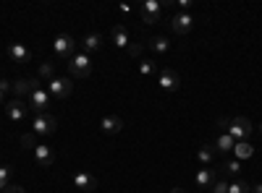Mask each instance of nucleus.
Wrapping results in <instances>:
<instances>
[{"instance_id":"14","label":"nucleus","mask_w":262,"mask_h":193,"mask_svg":"<svg viewBox=\"0 0 262 193\" xmlns=\"http://www.w3.org/2000/svg\"><path fill=\"white\" fill-rule=\"evenodd\" d=\"M34 162H37L39 167H53L55 152H53L48 144H37V146H34Z\"/></svg>"},{"instance_id":"3","label":"nucleus","mask_w":262,"mask_h":193,"mask_svg":"<svg viewBox=\"0 0 262 193\" xmlns=\"http://www.w3.org/2000/svg\"><path fill=\"white\" fill-rule=\"evenodd\" d=\"M71 92H74V84H71L69 76H55L53 81H48V94H50L53 99H58V102L69 99Z\"/></svg>"},{"instance_id":"2","label":"nucleus","mask_w":262,"mask_h":193,"mask_svg":"<svg viewBox=\"0 0 262 193\" xmlns=\"http://www.w3.org/2000/svg\"><path fill=\"white\" fill-rule=\"evenodd\" d=\"M53 52H55V58H60V60L69 63V60L76 55V42H74V37H71V34H58V37L53 39Z\"/></svg>"},{"instance_id":"32","label":"nucleus","mask_w":262,"mask_h":193,"mask_svg":"<svg viewBox=\"0 0 262 193\" xmlns=\"http://www.w3.org/2000/svg\"><path fill=\"white\" fill-rule=\"evenodd\" d=\"M3 193H24V188H21V185H8Z\"/></svg>"},{"instance_id":"20","label":"nucleus","mask_w":262,"mask_h":193,"mask_svg":"<svg viewBox=\"0 0 262 193\" xmlns=\"http://www.w3.org/2000/svg\"><path fill=\"white\" fill-rule=\"evenodd\" d=\"M100 47H102V34L95 32V34H86V37H84V52H86V55L97 52Z\"/></svg>"},{"instance_id":"12","label":"nucleus","mask_w":262,"mask_h":193,"mask_svg":"<svg viewBox=\"0 0 262 193\" xmlns=\"http://www.w3.org/2000/svg\"><path fill=\"white\" fill-rule=\"evenodd\" d=\"M27 113H29V104H27L24 99H11V102H6V115H8L11 123L24 120Z\"/></svg>"},{"instance_id":"27","label":"nucleus","mask_w":262,"mask_h":193,"mask_svg":"<svg viewBox=\"0 0 262 193\" xmlns=\"http://www.w3.org/2000/svg\"><path fill=\"white\" fill-rule=\"evenodd\" d=\"M228 193H249V183L233 180V183H228Z\"/></svg>"},{"instance_id":"24","label":"nucleus","mask_w":262,"mask_h":193,"mask_svg":"<svg viewBox=\"0 0 262 193\" xmlns=\"http://www.w3.org/2000/svg\"><path fill=\"white\" fill-rule=\"evenodd\" d=\"M11 173H13V170L8 164H0V193L11 185Z\"/></svg>"},{"instance_id":"26","label":"nucleus","mask_w":262,"mask_h":193,"mask_svg":"<svg viewBox=\"0 0 262 193\" xmlns=\"http://www.w3.org/2000/svg\"><path fill=\"white\" fill-rule=\"evenodd\" d=\"M21 146H24V149H32V152H34V146H37V133H34V131H27L24 136H21Z\"/></svg>"},{"instance_id":"9","label":"nucleus","mask_w":262,"mask_h":193,"mask_svg":"<svg viewBox=\"0 0 262 193\" xmlns=\"http://www.w3.org/2000/svg\"><path fill=\"white\" fill-rule=\"evenodd\" d=\"M139 11H142V21H144V24H158L160 16H163V3H160V0H144Z\"/></svg>"},{"instance_id":"16","label":"nucleus","mask_w":262,"mask_h":193,"mask_svg":"<svg viewBox=\"0 0 262 193\" xmlns=\"http://www.w3.org/2000/svg\"><path fill=\"white\" fill-rule=\"evenodd\" d=\"M111 42H113L116 47H121V50H126V47L131 45V37H128V32H126L123 24H118V26L111 29Z\"/></svg>"},{"instance_id":"21","label":"nucleus","mask_w":262,"mask_h":193,"mask_svg":"<svg viewBox=\"0 0 262 193\" xmlns=\"http://www.w3.org/2000/svg\"><path fill=\"white\" fill-rule=\"evenodd\" d=\"M149 50L155 52V55H165V52L170 50L168 37H152V39H149Z\"/></svg>"},{"instance_id":"11","label":"nucleus","mask_w":262,"mask_h":193,"mask_svg":"<svg viewBox=\"0 0 262 193\" xmlns=\"http://www.w3.org/2000/svg\"><path fill=\"white\" fill-rule=\"evenodd\" d=\"M71 183H74V188H79V190H84V193L97 190V178H95L92 173H86V170H76L74 178H71Z\"/></svg>"},{"instance_id":"8","label":"nucleus","mask_w":262,"mask_h":193,"mask_svg":"<svg viewBox=\"0 0 262 193\" xmlns=\"http://www.w3.org/2000/svg\"><path fill=\"white\" fill-rule=\"evenodd\" d=\"M27 104H29V113H34V115H42V113H48V104H50V94H48V89H37L29 99H27Z\"/></svg>"},{"instance_id":"23","label":"nucleus","mask_w":262,"mask_h":193,"mask_svg":"<svg viewBox=\"0 0 262 193\" xmlns=\"http://www.w3.org/2000/svg\"><path fill=\"white\" fill-rule=\"evenodd\" d=\"M233 152H236V159H249L254 149H252V144H249V141H238V144L233 146Z\"/></svg>"},{"instance_id":"30","label":"nucleus","mask_w":262,"mask_h":193,"mask_svg":"<svg viewBox=\"0 0 262 193\" xmlns=\"http://www.w3.org/2000/svg\"><path fill=\"white\" fill-rule=\"evenodd\" d=\"M142 50H144V47H142V45H137V42H134V45H128V47H126V52H128L131 58H139V55H142Z\"/></svg>"},{"instance_id":"34","label":"nucleus","mask_w":262,"mask_h":193,"mask_svg":"<svg viewBox=\"0 0 262 193\" xmlns=\"http://www.w3.org/2000/svg\"><path fill=\"white\" fill-rule=\"evenodd\" d=\"M168 193H186L184 188H173V190H168Z\"/></svg>"},{"instance_id":"33","label":"nucleus","mask_w":262,"mask_h":193,"mask_svg":"<svg viewBox=\"0 0 262 193\" xmlns=\"http://www.w3.org/2000/svg\"><path fill=\"white\" fill-rule=\"evenodd\" d=\"M249 193H262V183H257V185H249Z\"/></svg>"},{"instance_id":"5","label":"nucleus","mask_w":262,"mask_h":193,"mask_svg":"<svg viewBox=\"0 0 262 193\" xmlns=\"http://www.w3.org/2000/svg\"><path fill=\"white\" fill-rule=\"evenodd\" d=\"M32 131H34L37 136H53V133L58 131V120H55V115H50V113L34 115V118H32Z\"/></svg>"},{"instance_id":"15","label":"nucleus","mask_w":262,"mask_h":193,"mask_svg":"<svg viewBox=\"0 0 262 193\" xmlns=\"http://www.w3.org/2000/svg\"><path fill=\"white\" fill-rule=\"evenodd\" d=\"M8 60L11 63H29L32 60V52L24 47V45H18V42H13V45H8Z\"/></svg>"},{"instance_id":"13","label":"nucleus","mask_w":262,"mask_h":193,"mask_svg":"<svg viewBox=\"0 0 262 193\" xmlns=\"http://www.w3.org/2000/svg\"><path fill=\"white\" fill-rule=\"evenodd\" d=\"M100 131H102L105 136H118V133L123 131V120H121L118 115H105V118L100 120Z\"/></svg>"},{"instance_id":"29","label":"nucleus","mask_w":262,"mask_h":193,"mask_svg":"<svg viewBox=\"0 0 262 193\" xmlns=\"http://www.w3.org/2000/svg\"><path fill=\"white\" fill-rule=\"evenodd\" d=\"M210 193H228V183L217 178V180H215V183L210 185Z\"/></svg>"},{"instance_id":"10","label":"nucleus","mask_w":262,"mask_h":193,"mask_svg":"<svg viewBox=\"0 0 262 193\" xmlns=\"http://www.w3.org/2000/svg\"><path fill=\"white\" fill-rule=\"evenodd\" d=\"M158 87L170 94V92H176V89L181 87V78H179V73L173 71V68H163V71L158 73Z\"/></svg>"},{"instance_id":"1","label":"nucleus","mask_w":262,"mask_h":193,"mask_svg":"<svg viewBox=\"0 0 262 193\" xmlns=\"http://www.w3.org/2000/svg\"><path fill=\"white\" fill-rule=\"evenodd\" d=\"M226 133L238 144V141H249V136L254 133V125L249 118H228V128Z\"/></svg>"},{"instance_id":"19","label":"nucleus","mask_w":262,"mask_h":193,"mask_svg":"<svg viewBox=\"0 0 262 193\" xmlns=\"http://www.w3.org/2000/svg\"><path fill=\"white\" fill-rule=\"evenodd\" d=\"M215 152H221V154H228V152H233V146H236V141L228 136V133H221V136H217L215 139Z\"/></svg>"},{"instance_id":"17","label":"nucleus","mask_w":262,"mask_h":193,"mask_svg":"<svg viewBox=\"0 0 262 193\" xmlns=\"http://www.w3.org/2000/svg\"><path fill=\"white\" fill-rule=\"evenodd\" d=\"M215 180H217V178H215V173H212L210 167L196 170V175H194V185H196V188H207V190H210V185H212Z\"/></svg>"},{"instance_id":"36","label":"nucleus","mask_w":262,"mask_h":193,"mask_svg":"<svg viewBox=\"0 0 262 193\" xmlns=\"http://www.w3.org/2000/svg\"><path fill=\"white\" fill-rule=\"evenodd\" d=\"M257 133H262V123H259V125H257Z\"/></svg>"},{"instance_id":"28","label":"nucleus","mask_w":262,"mask_h":193,"mask_svg":"<svg viewBox=\"0 0 262 193\" xmlns=\"http://www.w3.org/2000/svg\"><path fill=\"white\" fill-rule=\"evenodd\" d=\"M238 170H242V164H238V159H228L226 164H223V173H228V175H238Z\"/></svg>"},{"instance_id":"7","label":"nucleus","mask_w":262,"mask_h":193,"mask_svg":"<svg viewBox=\"0 0 262 193\" xmlns=\"http://www.w3.org/2000/svg\"><path fill=\"white\" fill-rule=\"evenodd\" d=\"M39 89V78L37 76H29V78H18V81H13V94H16V99H29L34 92Z\"/></svg>"},{"instance_id":"25","label":"nucleus","mask_w":262,"mask_h":193,"mask_svg":"<svg viewBox=\"0 0 262 193\" xmlns=\"http://www.w3.org/2000/svg\"><path fill=\"white\" fill-rule=\"evenodd\" d=\"M37 78H48V81H53V78H55V66H53V63H42L39 71H37Z\"/></svg>"},{"instance_id":"31","label":"nucleus","mask_w":262,"mask_h":193,"mask_svg":"<svg viewBox=\"0 0 262 193\" xmlns=\"http://www.w3.org/2000/svg\"><path fill=\"white\" fill-rule=\"evenodd\" d=\"M0 89H3V92L8 94V92H13V84H11V81H6V78H0Z\"/></svg>"},{"instance_id":"35","label":"nucleus","mask_w":262,"mask_h":193,"mask_svg":"<svg viewBox=\"0 0 262 193\" xmlns=\"http://www.w3.org/2000/svg\"><path fill=\"white\" fill-rule=\"evenodd\" d=\"M3 99H6V92H3V89H0V102H3Z\"/></svg>"},{"instance_id":"22","label":"nucleus","mask_w":262,"mask_h":193,"mask_svg":"<svg viewBox=\"0 0 262 193\" xmlns=\"http://www.w3.org/2000/svg\"><path fill=\"white\" fill-rule=\"evenodd\" d=\"M158 73V66L152 63L149 58H142L139 60V76H144V78H149V76H155Z\"/></svg>"},{"instance_id":"18","label":"nucleus","mask_w":262,"mask_h":193,"mask_svg":"<svg viewBox=\"0 0 262 193\" xmlns=\"http://www.w3.org/2000/svg\"><path fill=\"white\" fill-rule=\"evenodd\" d=\"M215 146L212 144H205V146H200V149H196V162H200L202 167H210L212 162H215Z\"/></svg>"},{"instance_id":"6","label":"nucleus","mask_w":262,"mask_h":193,"mask_svg":"<svg viewBox=\"0 0 262 193\" xmlns=\"http://www.w3.org/2000/svg\"><path fill=\"white\" fill-rule=\"evenodd\" d=\"M170 29H173V34H189L191 32V26H194V16L191 13H186V11H179V13H173L170 16Z\"/></svg>"},{"instance_id":"4","label":"nucleus","mask_w":262,"mask_h":193,"mask_svg":"<svg viewBox=\"0 0 262 193\" xmlns=\"http://www.w3.org/2000/svg\"><path fill=\"white\" fill-rule=\"evenodd\" d=\"M66 66H69V73L74 78H86V76L92 73V60H90V55H86V52H76L69 63H66Z\"/></svg>"}]
</instances>
